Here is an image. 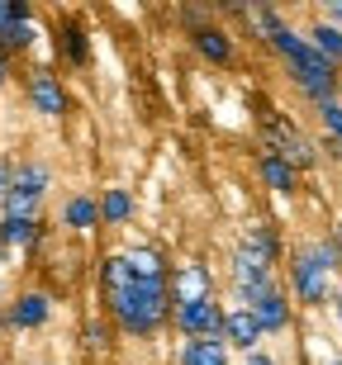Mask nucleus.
<instances>
[{"instance_id":"8","label":"nucleus","mask_w":342,"mask_h":365,"mask_svg":"<svg viewBox=\"0 0 342 365\" xmlns=\"http://www.w3.org/2000/svg\"><path fill=\"white\" fill-rule=\"evenodd\" d=\"M181 365H228V346L219 337H191L181 346Z\"/></svg>"},{"instance_id":"29","label":"nucleus","mask_w":342,"mask_h":365,"mask_svg":"<svg viewBox=\"0 0 342 365\" xmlns=\"http://www.w3.org/2000/svg\"><path fill=\"white\" fill-rule=\"evenodd\" d=\"M247 365H271V356H261V351H252V356H247Z\"/></svg>"},{"instance_id":"11","label":"nucleus","mask_w":342,"mask_h":365,"mask_svg":"<svg viewBox=\"0 0 342 365\" xmlns=\"http://www.w3.org/2000/svg\"><path fill=\"white\" fill-rule=\"evenodd\" d=\"M261 180H266L276 195H290V190H295V166H290L281 152H266V157H261Z\"/></svg>"},{"instance_id":"31","label":"nucleus","mask_w":342,"mask_h":365,"mask_svg":"<svg viewBox=\"0 0 342 365\" xmlns=\"http://www.w3.org/2000/svg\"><path fill=\"white\" fill-rule=\"evenodd\" d=\"M338 257H342V228H338Z\"/></svg>"},{"instance_id":"2","label":"nucleus","mask_w":342,"mask_h":365,"mask_svg":"<svg viewBox=\"0 0 342 365\" xmlns=\"http://www.w3.org/2000/svg\"><path fill=\"white\" fill-rule=\"evenodd\" d=\"M338 242H309L290 266V280H295V294L300 304H323L328 299V275L338 271Z\"/></svg>"},{"instance_id":"28","label":"nucleus","mask_w":342,"mask_h":365,"mask_svg":"<svg viewBox=\"0 0 342 365\" xmlns=\"http://www.w3.org/2000/svg\"><path fill=\"white\" fill-rule=\"evenodd\" d=\"M328 24H333V29H342V5H333V10H328Z\"/></svg>"},{"instance_id":"9","label":"nucleus","mask_w":342,"mask_h":365,"mask_svg":"<svg viewBox=\"0 0 342 365\" xmlns=\"http://www.w3.org/2000/svg\"><path fill=\"white\" fill-rule=\"evenodd\" d=\"M48 313H53V304H48V294H19L10 309V323L14 327H43L48 323Z\"/></svg>"},{"instance_id":"3","label":"nucleus","mask_w":342,"mask_h":365,"mask_svg":"<svg viewBox=\"0 0 342 365\" xmlns=\"http://www.w3.org/2000/svg\"><path fill=\"white\" fill-rule=\"evenodd\" d=\"M290 71H295V81H300V91L309 95V100H318V105L338 100V71H333V62H323L314 48H309Z\"/></svg>"},{"instance_id":"32","label":"nucleus","mask_w":342,"mask_h":365,"mask_svg":"<svg viewBox=\"0 0 342 365\" xmlns=\"http://www.w3.org/2000/svg\"><path fill=\"white\" fill-rule=\"evenodd\" d=\"M0 81H5V62H0Z\"/></svg>"},{"instance_id":"33","label":"nucleus","mask_w":342,"mask_h":365,"mask_svg":"<svg viewBox=\"0 0 342 365\" xmlns=\"http://www.w3.org/2000/svg\"><path fill=\"white\" fill-rule=\"evenodd\" d=\"M328 365H342V361H328Z\"/></svg>"},{"instance_id":"10","label":"nucleus","mask_w":342,"mask_h":365,"mask_svg":"<svg viewBox=\"0 0 342 365\" xmlns=\"http://www.w3.org/2000/svg\"><path fill=\"white\" fill-rule=\"evenodd\" d=\"M171 289H176V304L209 299V275H205V266H181L176 280H171Z\"/></svg>"},{"instance_id":"30","label":"nucleus","mask_w":342,"mask_h":365,"mask_svg":"<svg viewBox=\"0 0 342 365\" xmlns=\"http://www.w3.org/2000/svg\"><path fill=\"white\" fill-rule=\"evenodd\" d=\"M333 313H338V323H342V289L333 294Z\"/></svg>"},{"instance_id":"6","label":"nucleus","mask_w":342,"mask_h":365,"mask_svg":"<svg viewBox=\"0 0 342 365\" xmlns=\"http://www.w3.org/2000/svg\"><path fill=\"white\" fill-rule=\"evenodd\" d=\"M223 337H228L233 346H243L247 356L257 351L261 327H257V318H252V309H233V313H223Z\"/></svg>"},{"instance_id":"7","label":"nucleus","mask_w":342,"mask_h":365,"mask_svg":"<svg viewBox=\"0 0 342 365\" xmlns=\"http://www.w3.org/2000/svg\"><path fill=\"white\" fill-rule=\"evenodd\" d=\"M247 309H252V318H257L261 332H281V327L290 323V304H286V294H281V289L261 294L257 304H247Z\"/></svg>"},{"instance_id":"18","label":"nucleus","mask_w":342,"mask_h":365,"mask_svg":"<svg viewBox=\"0 0 342 365\" xmlns=\"http://www.w3.org/2000/svg\"><path fill=\"white\" fill-rule=\"evenodd\" d=\"M271 43H276V53L286 57L290 67H295V62H300V57L309 53V38H300V34H295V29H286V24H281V29L271 34Z\"/></svg>"},{"instance_id":"1","label":"nucleus","mask_w":342,"mask_h":365,"mask_svg":"<svg viewBox=\"0 0 342 365\" xmlns=\"http://www.w3.org/2000/svg\"><path fill=\"white\" fill-rule=\"evenodd\" d=\"M110 309L114 318H119L124 332H134V337H148V332H157L166 318V280H138L124 284V289H114L110 294Z\"/></svg>"},{"instance_id":"16","label":"nucleus","mask_w":342,"mask_h":365,"mask_svg":"<svg viewBox=\"0 0 342 365\" xmlns=\"http://www.w3.org/2000/svg\"><path fill=\"white\" fill-rule=\"evenodd\" d=\"M195 48H200L209 62H228V57H233L228 34H219V29H200V34H195Z\"/></svg>"},{"instance_id":"15","label":"nucleus","mask_w":342,"mask_h":365,"mask_svg":"<svg viewBox=\"0 0 342 365\" xmlns=\"http://www.w3.org/2000/svg\"><path fill=\"white\" fill-rule=\"evenodd\" d=\"M34 242H39V223L0 218V247H34Z\"/></svg>"},{"instance_id":"27","label":"nucleus","mask_w":342,"mask_h":365,"mask_svg":"<svg viewBox=\"0 0 342 365\" xmlns=\"http://www.w3.org/2000/svg\"><path fill=\"white\" fill-rule=\"evenodd\" d=\"M5 195H10V171L0 166V200H5Z\"/></svg>"},{"instance_id":"20","label":"nucleus","mask_w":342,"mask_h":365,"mask_svg":"<svg viewBox=\"0 0 342 365\" xmlns=\"http://www.w3.org/2000/svg\"><path fill=\"white\" fill-rule=\"evenodd\" d=\"M34 209H39V200L24 195V190H10V195H5V218H24V223H34Z\"/></svg>"},{"instance_id":"12","label":"nucleus","mask_w":342,"mask_h":365,"mask_svg":"<svg viewBox=\"0 0 342 365\" xmlns=\"http://www.w3.org/2000/svg\"><path fill=\"white\" fill-rule=\"evenodd\" d=\"M124 261H129V271H134L138 280H166V266L152 247H134V252H124Z\"/></svg>"},{"instance_id":"24","label":"nucleus","mask_w":342,"mask_h":365,"mask_svg":"<svg viewBox=\"0 0 342 365\" xmlns=\"http://www.w3.org/2000/svg\"><path fill=\"white\" fill-rule=\"evenodd\" d=\"M318 114H323V128H328L333 138H342V105H338V100H328V105H318Z\"/></svg>"},{"instance_id":"5","label":"nucleus","mask_w":342,"mask_h":365,"mask_svg":"<svg viewBox=\"0 0 342 365\" xmlns=\"http://www.w3.org/2000/svg\"><path fill=\"white\" fill-rule=\"evenodd\" d=\"M29 105L39 109V114H48V119H57V114L67 109V91L57 86V76L34 71V81H29Z\"/></svg>"},{"instance_id":"17","label":"nucleus","mask_w":342,"mask_h":365,"mask_svg":"<svg viewBox=\"0 0 342 365\" xmlns=\"http://www.w3.org/2000/svg\"><path fill=\"white\" fill-rule=\"evenodd\" d=\"M10 190H24V195H34V200H43V190H48V166H39V162L19 166V176L10 180Z\"/></svg>"},{"instance_id":"4","label":"nucleus","mask_w":342,"mask_h":365,"mask_svg":"<svg viewBox=\"0 0 342 365\" xmlns=\"http://www.w3.org/2000/svg\"><path fill=\"white\" fill-rule=\"evenodd\" d=\"M176 327L186 337H223V309L214 299H195V304H176Z\"/></svg>"},{"instance_id":"14","label":"nucleus","mask_w":342,"mask_h":365,"mask_svg":"<svg viewBox=\"0 0 342 365\" xmlns=\"http://www.w3.org/2000/svg\"><path fill=\"white\" fill-rule=\"evenodd\" d=\"M309 48H314L323 62H342V29H333V24H314V34H309Z\"/></svg>"},{"instance_id":"26","label":"nucleus","mask_w":342,"mask_h":365,"mask_svg":"<svg viewBox=\"0 0 342 365\" xmlns=\"http://www.w3.org/2000/svg\"><path fill=\"white\" fill-rule=\"evenodd\" d=\"M67 53H71V62H86V38L76 34V29L67 34Z\"/></svg>"},{"instance_id":"19","label":"nucleus","mask_w":342,"mask_h":365,"mask_svg":"<svg viewBox=\"0 0 342 365\" xmlns=\"http://www.w3.org/2000/svg\"><path fill=\"white\" fill-rule=\"evenodd\" d=\"M129 214H134L129 190H105V200H100V218H105V223H124Z\"/></svg>"},{"instance_id":"13","label":"nucleus","mask_w":342,"mask_h":365,"mask_svg":"<svg viewBox=\"0 0 342 365\" xmlns=\"http://www.w3.org/2000/svg\"><path fill=\"white\" fill-rule=\"evenodd\" d=\"M62 223L67 228H96L100 223V204L96 200H86V195H76V200H67V209H62Z\"/></svg>"},{"instance_id":"25","label":"nucleus","mask_w":342,"mask_h":365,"mask_svg":"<svg viewBox=\"0 0 342 365\" xmlns=\"http://www.w3.org/2000/svg\"><path fill=\"white\" fill-rule=\"evenodd\" d=\"M14 19H29V10H24V5H5V0H0V34H5Z\"/></svg>"},{"instance_id":"23","label":"nucleus","mask_w":342,"mask_h":365,"mask_svg":"<svg viewBox=\"0 0 342 365\" xmlns=\"http://www.w3.org/2000/svg\"><path fill=\"white\" fill-rule=\"evenodd\" d=\"M124 284H134V271H129V261H124V257H110V261H105V289L114 294V289H124Z\"/></svg>"},{"instance_id":"21","label":"nucleus","mask_w":342,"mask_h":365,"mask_svg":"<svg viewBox=\"0 0 342 365\" xmlns=\"http://www.w3.org/2000/svg\"><path fill=\"white\" fill-rule=\"evenodd\" d=\"M243 247L252 252V257L271 261V257H276V232H271V228H252V232L243 237Z\"/></svg>"},{"instance_id":"22","label":"nucleus","mask_w":342,"mask_h":365,"mask_svg":"<svg viewBox=\"0 0 342 365\" xmlns=\"http://www.w3.org/2000/svg\"><path fill=\"white\" fill-rule=\"evenodd\" d=\"M34 43V24L29 19H14L5 34H0V53H10V48H29Z\"/></svg>"}]
</instances>
